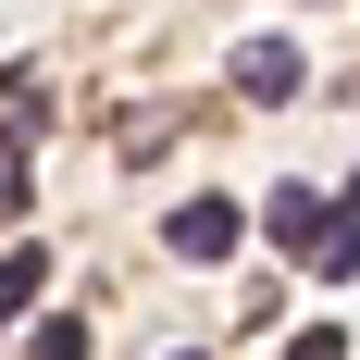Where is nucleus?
<instances>
[{
  "label": "nucleus",
  "mask_w": 360,
  "mask_h": 360,
  "mask_svg": "<svg viewBox=\"0 0 360 360\" xmlns=\"http://www.w3.org/2000/svg\"><path fill=\"white\" fill-rule=\"evenodd\" d=\"M236 236H249L236 199H186V212L162 224V249H174V261H236Z\"/></svg>",
  "instance_id": "f257e3e1"
},
{
  "label": "nucleus",
  "mask_w": 360,
  "mask_h": 360,
  "mask_svg": "<svg viewBox=\"0 0 360 360\" xmlns=\"http://www.w3.org/2000/svg\"><path fill=\"white\" fill-rule=\"evenodd\" d=\"M298 274H323V286H348V274H360V212H323V224H311V249H298Z\"/></svg>",
  "instance_id": "f03ea898"
},
{
  "label": "nucleus",
  "mask_w": 360,
  "mask_h": 360,
  "mask_svg": "<svg viewBox=\"0 0 360 360\" xmlns=\"http://www.w3.org/2000/svg\"><path fill=\"white\" fill-rule=\"evenodd\" d=\"M236 87H249V100H298V50L286 37H249V50H236Z\"/></svg>",
  "instance_id": "7ed1b4c3"
},
{
  "label": "nucleus",
  "mask_w": 360,
  "mask_h": 360,
  "mask_svg": "<svg viewBox=\"0 0 360 360\" xmlns=\"http://www.w3.org/2000/svg\"><path fill=\"white\" fill-rule=\"evenodd\" d=\"M261 224H274L286 261H298V249H311V224H323V199H311V186H274V212H261Z\"/></svg>",
  "instance_id": "20e7f679"
},
{
  "label": "nucleus",
  "mask_w": 360,
  "mask_h": 360,
  "mask_svg": "<svg viewBox=\"0 0 360 360\" xmlns=\"http://www.w3.org/2000/svg\"><path fill=\"white\" fill-rule=\"evenodd\" d=\"M37 286H50V249H13V261H0V323H13Z\"/></svg>",
  "instance_id": "39448f33"
},
{
  "label": "nucleus",
  "mask_w": 360,
  "mask_h": 360,
  "mask_svg": "<svg viewBox=\"0 0 360 360\" xmlns=\"http://www.w3.org/2000/svg\"><path fill=\"white\" fill-rule=\"evenodd\" d=\"M25 360H87V323H37V335H25Z\"/></svg>",
  "instance_id": "423d86ee"
},
{
  "label": "nucleus",
  "mask_w": 360,
  "mask_h": 360,
  "mask_svg": "<svg viewBox=\"0 0 360 360\" xmlns=\"http://www.w3.org/2000/svg\"><path fill=\"white\" fill-rule=\"evenodd\" d=\"M286 360H348V335H335V323H311V335H298Z\"/></svg>",
  "instance_id": "0eeeda50"
},
{
  "label": "nucleus",
  "mask_w": 360,
  "mask_h": 360,
  "mask_svg": "<svg viewBox=\"0 0 360 360\" xmlns=\"http://www.w3.org/2000/svg\"><path fill=\"white\" fill-rule=\"evenodd\" d=\"M0 212H13V162H0Z\"/></svg>",
  "instance_id": "6e6552de"
}]
</instances>
